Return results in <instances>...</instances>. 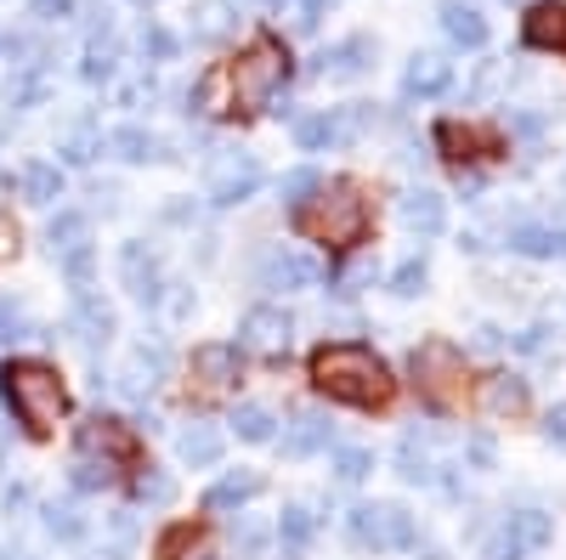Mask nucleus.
I'll return each mask as SVG.
<instances>
[{"instance_id":"f257e3e1","label":"nucleus","mask_w":566,"mask_h":560,"mask_svg":"<svg viewBox=\"0 0 566 560\" xmlns=\"http://www.w3.org/2000/svg\"><path fill=\"white\" fill-rule=\"evenodd\" d=\"M312 380L328 402L346 408H386L391 402V368L368 346H317L312 351Z\"/></svg>"},{"instance_id":"f03ea898","label":"nucleus","mask_w":566,"mask_h":560,"mask_svg":"<svg viewBox=\"0 0 566 560\" xmlns=\"http://www.w3.org/2000/svg\"><path fill=\"white\" fill-rule=\"evenodd\" d=\"M295 215H301L306 239H317V244H328V250H352V244L368 239V199H363L357 181H328V187H317V199H312L306 210H295Z\"/></svg>"},{"instance_id":"7ed1b4c3","label":"nucleus","mask_w":566,"mask_h":560,"mask_svg":"<svg viewBox=\"0 0 566 560\" xmlns=\"http://www.w3.org/2000/svg\"><path fill=\"white\" fill-rule=\"evenodd\" d=\"M0 385H7V402L18 413V425L29 436H45L63 419V385H57V368H45L34 357H18L7 362V373H0Z\"/></svg>"},{"instance_id":"20e7f679","label":"nucleus","mask_w":566,"mask_h":560,"mask_svg":"<svg viewBox=\"0 0 566 560\" xmlns=\"http://www.w3.org/2000/svg\"><path fill=\"white\" fill-rule=\"evenodd\" d=\"M283 80H290V52H283L277 40H255L250 52L232 63L227 85H232V108L239 114H261L272 108V97L283 91Z\"/></svg>"},{"instance_id":"39448f33","label":"nucleus","mask_w":566,"mask_h":560,"mask_svg":"<svg viewBox=\"0 0 566 560\" xmlns=\"http://www.w3.org/2000/svg\"><path fill=\"white\" fill-rule=\"evenodd\" d=\"M346 532L357 549H374V554H386V549H413L419 543V527L402 504H357L352 516H346Z\"/></svg>"},{"instance_id":"423d86ee","label":"nucleus","mask_w":566,"mask_h":560,"mask_svg":"<svg viewBox=\"0 0 566 560\" xmlns=\"http://www.w3.org/2000/svg\"><path fill=\"white\" fill-rule=\"evenodd\" d=\"M413 380H419V391L431 397L437 408H448V402L464 391V351L448 346V340L413 346Z\"/></svg>"},{"instance_id":"0eeeda50","label":"nucleus","mask_w":566,"mask_h":560,"mask_svg":"<svg viewBox=\"0 0 566 560\" xmlns=\"http://www.w3.org/2000/svg\"><path fill=\"white\" fill-rule=\"evenodd\" d=\"M255 187H261V159H255V154L221 148V154L210 159V204L232 210V204H244Z\"/></svg>"},{"instance_id":"6e6552de","label":"nucleus","mask_w":566,"mask_h":560,"mask_svg":"<svg viewBox=\"0 0 566 560\" xmlns=\"http://www.w3.org/2000/svg\"><path fill=\"white\" fill-rule=\"evenodd\" d=\"M80 458H97V464H108V471L119 476V471H130V464L142 458V447H136V431H125L119 419H85L80 425Z\"/></svg>"},{"instance_id":"1a4fd4ad","label":"nucleus","mask_w":566,"mask_h":560,"mask_svg":"<svg viewBox=\"0 0 566 560\" xmlns=\"http://www.w3.org/2000/svg\"><path fill=\"white\" fill-rule=\"evenodd\" d=\"M549 516L544 509H515V516L499 521V532L482 543V560H522L527 549H544L549 543Z\"/></svg>"},{"instance_id":"9d476101","label":"nucleus","mask_w":566,"mask_h":560,"mask_svg":"<svg viewBox=\"0 0 566 560\" xmlns=\"http://www.w3.org/2000/svg\"><path fill=\"white\" fill-rule=\"evenodd\" d=\"M239 340L250 351H261V357H277V351H290V340H295V317L283 306H255L239 323Z\"/></svg>"},{"instance_id":"9b49d317","label":"nucleus","mask_w":566,"mask_h":560,"mask_svg":"<svg viewBox=\"0 0 566 560\" xmlns=\"http://www.w3.org/2000/svg\"><path fill=\"white\" fill-rule=\"evenodd\" d=\"M119 277H125V289L142 300V306H154L165 295V272H159V255L148 244H125L119 250Z\"/></svg>"},{"instance_id":"f8f14e48","label":"nucleus","mask_w":566,"mask_h":560,"mask_svg":"<svg viewBox=\"0 0 566 560\" xmlns=\"http://www.w3.org/2000/svg\"><path fill=\"white\" fill-rule=\"evenodd\" d=\"M317 277H323V266H317L312 255H301V250H272V255L261 261V284H266V289H283V295L312 289Z\"/></svg>"},{"instance_id":"ddd939ff","label":"nucleus","mask_w":566,"mask_h":560,"mask_svg":"<svg viewBox=\"0 0 566 560\" xmlns=\"http://www.w3.org/2000/svg\"><path fill=\"white\" fill-rule=\"evenodd\" d=\"M368 63H374V40L368 34H352L340 45H328V52H317L312 57V74H323V80H363Z\"/></svg>"},{"instance_id":"4468645a","label":"nucleus","mask_w":566,"mask_h":560,"mask_svg":"<svg viewBox=\"0 0 566 560\" xmlns=\"http://www.w3.org/2000/svg\"><path fill=\"white\" fill-rule=\"evenodd\" d=\"M328 442H335V425H328V413H317V408H301L290 425H283V453L290 458H312Z\"/></svg>"},{"instance_id":"2eb2a0df","label":"nucleus","mask_w":566,"mask_h":560,"mask_svg":"<svg viewBox=\"0 0 566 560\" xmlns=\"http://www.w3.org/2000/svg\"><path fill=\"white\" fill-rule=\"evenodd\" d=\"M193 380L205 391H232V385H239V346H221V340L199 346L193 351Z\"/></svg>"},{"instance_id":"dca6fc26","label":"nucleus","mask_w":566,"mask_h":560,"mask_svg":"<svg viewBox=\"0 0 566 560\" xmlns=\"http://www.w3.org/2000/svg\"><path fill=\"white\" fill-rule=\"evenodd\" d=\"M448 85H453V63L437 57V52H419L402 68V97H442Z\"/></svg>"},{"instance_id":"f3484780","label":"nucleus","mask_w":566,"mask_h":560,"mask_svg":"<svg viewBox=\"0 0 566 560\" xmlns=\"http://www.w3.org/2000/svg\"><path fill=\"white\" fill-rule=\"evenodd\" d=\"M442 34L459 45V52H482L488 45V18L464 0H442Z\"/></svg>"},{"instance_id":"a211bd4d","label":"nucleus","mask_w":566,"mask_h":560,"mask_svg":"<svg viewBox=\"0 0 566 560\" xmlns=\"http://www.w3.org/2000/svg\"><path fill=\"white\" fill-rule=\"evenodd\" d=\"M45 244H52V255H63V261L91 255V215H80V210H57L52 226H45Z\"/></svg>"},{"instance_id":"6ab92c4d","label":"nucleus","mask_w":566,"mask_h":560,"mask_svg":"<svg viewBox=\"0 0 566 560\" xmlns=\"http://www.w3.org/2000/svg\"><path fill=\"white\" fill-rule=\"evenodd\" d=\"M266 493V476L261 471H232V476H221L210 493H205V504L216 509V516H227V509H244L250 498H261Z\"/></svg>"},{"instance_id":"aec40b11","label":"nucleus","mask_w":566,"mask_h":560,"mask_svg":"<svg viewBox=\"0 0 566 560\" xmlns=\"http://www.w3.org/2000/svg\"><path fill=\"white\" fill-rule=\"evenodd\" d=\"M108 154L114 159H125V165H148V159H170L165 154V142L154 130H142V125H119V130H108Z\"/></svg>"},{"instance_id":"412c9836","label":"nucleus","mask_w":566,"mask_h":560,"mask_svg":"<svg viewBox=\"0 0 566 560\" xmlns=\"http://www.w3.org/2000/svg\"><path fill=\"white\" fill-rule=\"evenodd\" d=\"M74 329H80V340L85 346H108V335H114V311L91 295V289H74Z\"/></svg>"},{"instance_id":"4be33fe9","label":"nucleus","mask_w":566,"mask_h":560,"mask_svg":"<svg viewBox=\"0 0 566 560\" xmlns=\"http://www.w3.org/2000/svg\"><path fill=\"white\" fill-rule=\"evenodd\" d=\"M431 431H408L397 447V476L402 482H437V458H431Z\"/></svg>"},{"instance_id":"5701e85b","label":"nucleus","mask_w":566,"mask_h":560,"mask_svg":"<svg viewBox=\"0 0 566 560\" xmlns=\"http://www.w3.org/2000/svg\"><path fill=\"white\" fill-rule=\"evenodd\" d=\"M482 408L493 419H522L527 413V380H515V373H493L488 391H482Z\"/></svg>"},{"instance_id":"b1692460","label":"nucleus","mask_w":566,"mask_h":560,"mask_svg":"<svg viewBox=\"0 0 566 560\" xmlns=\"http://www.w3.org/2000/svg\"><path fill=\"white\" fill-rule=\"evenodd\" d=\"M80 74H85V85H108V80L119 74V45H114V29H108V23H103L97 34H91Z\"/></svg>"},{"instance_id":"393cba45","label":"nucleus","mask_w":566,"mask_h":560,"mask_svg":"<svg viewBox=\"0 0 566 560\" xmlns=\"http://www.w3.org/2000/svg\"><path fill=\"white\" fill-rule=\"evenodd\" d=\"M510 250H515V255H533V261H544V255H566L560 232H555L549 221H515V226H510Z\"/></svg>"},{"instance_id":"a878e982","label":"nucleus","mask_w":566,"mask_h":560,"mask_svg":"<svg viewBox=\"0 0 566 560\" xmlns=\"http://www.w3.org/2000/svg\"><path fill=\"white\" fill-rule=\"evenodd\" d=\"M402 221L419 232V239H437V232L448 226V204L437 193H424V187H413V193L402 199Z\"/></svg>"},{"instance_id":"bb28decb","label":"nucleus","mask_w":566,"mask_h":560,"mask_svg":"<svg viewBox=\"0 0 566 560\" xmlns=\"http://www.w3.org/2000/svg\"><path fill=\"white\" fill-rule=\"evenodd\" d=\"M176 458L193 464V471H210V464L221 458V431H216V425H187V431L176 436Z\"/></svg>"},{"instance_id":"cd10ccee","label":"nucleus","mask_w":566,"mask_h":560,"mask_svg":"<svg viewBox=\"0 0 566 560\" xmlns=\"http://www.w3.org/2000/svg\"><path fill=\"white\" fill-rule=\"evenodd\" d=\"M527 45L566 52V7H533L527 12Z\"/></svg>"},{"instance_id":"c85d7f7f","label":"nucleus","mask_w":566,"mask_h":560,"mask_svg":"<svg viewBox=\"0 0 566 560\" xmlns=\"http://www.w3.org/2000/svg\"><path fill=\"white\" fill-rule=\"evenodd\" d=\"M312 538H317V516H312L306 504H290V509H283V521H277V543H283V554H306Z\"/></svg>"},{"instance_id":"c756f323","label":"nucleus","mask_w":566,"mask_h":560,"mask_svg":"<svg viewBox=\"0 0 566 560\" xmlns=\"http://www.w3.org/2000/svg\"><path fill=\"white\" fill-rule=\"evenodd\" d=\"M23 199H29V204H52V199H63V170H57V165H45V159L23 165Z\"/></svg>"},{"instance_id":"7c9ffc66","label":"nucleus","mask_w":566,"mask_h":560,"mask_svg":"<svg viewBox=\"0 0 566 560\" xmlns=\"http://www.w3.org/2000/svg\"><path fill=\"white\" fill-rule=\"evenodd\" d=\"M437 142L453 148V159H476V154H493V148H499L493 136L476 130V125H442V130H437Z\"/></svg>"},{"instance_id":"2f4dec72","label":"nucleus","mask_w":566,"mask_h":560,"mask_svg":"<svg viewBox=\"0 0 566 560\" xmlns=\"http://www.w3.org/2000/svg\"><path fill=\"white\" fill-rule=\"evenodd\" d=\"M165 560H221L216 538L210 532H193V527H176L165 538Z\"/></svg>"},{"instance_id":"473e14b6","label":"nucleus","mask_w":566,"mask_h":560,"mask_svg":"<svg viewBox=\"0 0 566 560\" xmlns=\"http://www.w3.org/2000/svg\"><path fill=\"white\" fill-rule=\"evenodd\" d=\"M317 187H323V176H317L312 165H301V170H290V176L277 181V199L290 204V210H306V204L317 199Z\"/></svg>"},{"instance_id":"72a5a7b5","label":"nucleus","mask_w":566,"mask_h":560,"mask_svg":"<svg viewBox=\"0 0 566 560\" xmlns=\"http://www.w3.org/2000/svg\"><path fill=\"white\" fill-rule=\"evenodd\" d=\"M295 142H301V148H312V154H317V148H335V142H340L335 114H306V119L295 125Z\"/></svg>"},{"instance_id":"f704fd0d","label":"nucleus","mask_w":566,"mask_h":560,"mask_svg":"<svg viewBox=\"0 0 566 560\" xmlns=\"http://www.w3.org/2000/svg\"><path fill=\"white\" fill-rule=\"evenodd\" d=\"M232 431H239L244 442H272L277 431H272V413L266 408H255V402H244V408H232V419H227Z\"/></svg>"},{"instance_id":"c9c22d12","label":"nucleus","mask_w":566,"mask_h":560,"mask_svg":"<svg viewBox=\"0 0 566 560\" xmlns=\"http://www.w3.org/2000/svg\"><path fill=\"white\" fill-rule=\"evenodd\" d=\"M328 471H335V482L357 487V482L374 471V453H368V447H335V458H328Z\"/></svg>"},{"instance_id":"e433bc0d","label":"nucleus","mask_w":566,"mask_h":560,"mask_svg":"<svg viewBox=\"0 0 566 560\" xmlns=\"http://www.w3.org/2000/svg\"><path fill=\"white\" fill-rule=\"evenodd\" d=\"M227 29H232V18H227V7H221V0H205V7L193 12V40H205V45H221V40H227Z\"/></svg>"},{"instance_id":"4c0bfd02","label":"nucleus","mask_w":566,"mask_h":560,"mask_svg":"<svg viewBox=\"0 0 566 560\" xmlns=\"http://www.w3.org/2000/svg\"><path fill=\"white\" fill-rule=\"evenodd\" d=\"M103 148H108V136H97V130H85V125H80V130H69L63 159H69V165H91V159H97Z\"/></svg>"},{"instance_id":"58836bf2","label":"nucleus","mask_w":566,"mask_h":560,"mask_svg":"<svg viewBox=\"0 0 566 560\" xmlns=\"http://www.w3.org/2000/svg\"><path fill=\"white\" fill-rule=\"evenodd\" d=\"M45 532H52V538H80L85 532L80 509L74 504H45Z\"/></svg>"},{"instance_id":"ea45409f","label":"nucleus","mask_w":566,"mask_h":560,"mask_svg":"<svg viewBox=\"0 0 566 560\" xmlns=\"http://www.w3.org/2000/svg\"><path fill=\"white\" fill-rule=\"evenodd\" d=\"M272 7H277L283 18H290V29H295V34H312V29H317V18H323L317 0H272Z\"/></svg>"},{"instance_id":"a19ab883","label":"nucleus","mask_w":566,"mask_h":560,"mask_svg":"<svg viewBox=\"0 0 566 560\" xmlns=\"http://www.w3.org/2000/svg\"><path fill=\"white\" fill-rule=\"evenodd\" d=\"M391 295H397V300L424 295V261H419V255H413V261H402V266L391 272Z\"/></svg>"},{"instance_id":"79ce46f5","label":"nucleus","mask_w":566,"mask_h":560,"mask_svg":"<svg viewBox=\"0 0 566 560\" xmlns=\"http://www.w3.org/2000/svg\"><path fill=\"white\" fill-rule=\"evenodd\" d=\"M142 52H148L154 63H170V57L181 52V40H176L170 29H159V23H148V29H142Z\"/></svg>"},{"instance_id":"37998d69","label":"nucleus","mask_w":566,"mask_h":560,"mask_svg":"<svg viewBox=\"0 0 566 560\" xmlns=\"http://www.w3.org/2000/svg\"><path fill=\"white\" fill-rule=\"evenodd\" d=\"M80 493H97V487H108L114 482V471L108 464H97V458H74V476H69Z\"/></svg>"},{"instance_id":"c03bdc74","label":"nucleus","mask_w":566,"mask_h":560,"mask_svg":"<svg viewBox=\"0 0 566 560\" xmlns=\"http://www.w3.org/2000/svg\"><path fill=\"white\" fill-rule=\"evenodd\" d=\"M136 498H142V504H170V498H176V482H170L165 471H154V476L136 482Z\"/></svg>"},{"instance_id":"a18cd8bd","label":"nucleus","mask_w":566,"mask_h":560,"mask_svg":"<svg viewBox=\"0 0 566 560\" xmlns=\"http://www.w3.org/2000/svg\"><path fill=\"white\" fill-rule=\"evenodd\" d=\"M29 329V317H23V306L18 300H0V340H18Z\"/></svg>"},{"instance_id":"49530a36","label":"nucleus","mask_w":566,"mask_h":560,"mask_svg":"<svg viewBox=\"0 0 566 560\" xmlns=\"http://www.w3.org/2000/svg\"><path fill=\"white\" fill-rule=\"evenodd\" d=\"M29 18H40V23H63V18H74V0H29Z\"/></svg>"},{"instance_id":"de8ad7c7","label":"nucleus","mask_w":566,"mask_h":560,"mask_svg":"<svg viewBox=\"0 0 566 560\" xmlns=\"http://www.w3.org/2000/svg\"><path fill=\"white\" fill-rule=\"evenodd\" d=\"M544 436H549V447H560V453H566V402H560V408H549Z\"/></svg>"},{"instance_id":"09e8293b","label":"nucleus","mask_w":566,"mask_h":560,"mask_svg":"<svg viewBox=\"0 0 566 560\" xmlns=\"http://www.w3.org/2000/svg\"><path fill=\"white\" fill-rule=\"evenodd\" d=\"M239 549H244V554H261V549H266V532L244 521V527H239Z\"/></svg>"},{"instance_id":"8fccbe9b","label":"nucleus","mask_w":566,"mask_h":560,"mask_svg":"<svg viewBox=\"0 0 566 560\" xmlns=\"http://www.w3.org/2000/svg\"><path fill=\"white\" fill-rule=\"evenodd\" d=\"M470 458H476V471H488V464H493V442L476 436V442H470Z\"/></svg>"},{"instance_id":"3c124183","label":"nucleus","mask_w":566,"mask_h":560,"mask_svg":"<svg viewBox=\"0 0 566 560\" xmlns=\"http://www.w3.org/2000/svg\"><path fill=\"white\" fill-rule=\"evenodd\" d=\"M544 346H549V329H527L522 335V351H544Z\"/></svg>"},{"instance_id":"603ef678","label":"nucleus","mask_w":566,"mask_h":560,"mask_svg":"<svg viewBox=\"0 0 566 560\" xmlns=\"http://www.w3.org/2000/svg\"><path fill=\"white\" fill-rule=\"evenodd\" d=\"M12 250H18V226L0 221V255H12Z\"/></svg>"},{"instance_id":"864d4df0","label":"nucleus","mask_w":566,"mask_h":560,"mask_svg":"<svg viewBox=\"0 0 566 560\" xmlns=\"http://www.w3.org/2000/svg\"><path fill=\"white\" fill-rule=\"evenodd\" d=\"M232 7H272V0H232Z\"/></svg>"},{"instance_id":"5fc2aeb1","label":"nucleus","mask_w":566,"mask_h":560,"mask_svg":"<svg viewBox=\"0 0 566 560\" xmlns=\"http://www.w3.org/2000/svg\"><path fill=\"white\" fill-rule=\"evenodd\" d=\"M317 7H335V0H317Z\"/></svg>"},{"instance_id":"6e6d98bb","label":"nucleus","mask_w":566,"mask_h":560,"mask_svg":"<svg viewBox=\"0 0 566 560\" xmlns=\"http://www.w3.org/2000/svg\"><path fill=\"white\" fill-rule=\"evenodd\" d=\"M136 7H154V0H136Z\"/></svg>"},{"instance_id":"4d7b16f0","label":"nucleus","mask_w":566,"mask_h":560,"mask_svg":"<svg viewBox=\"0 0 566 560\" xmlns=\"http://www.w3.org/2000/svg\"><path fill=\"white\" fill-rule=\"evenodd\" d=\"M0 52H7V34H0Z\"/></svg>"}]
</instances>
